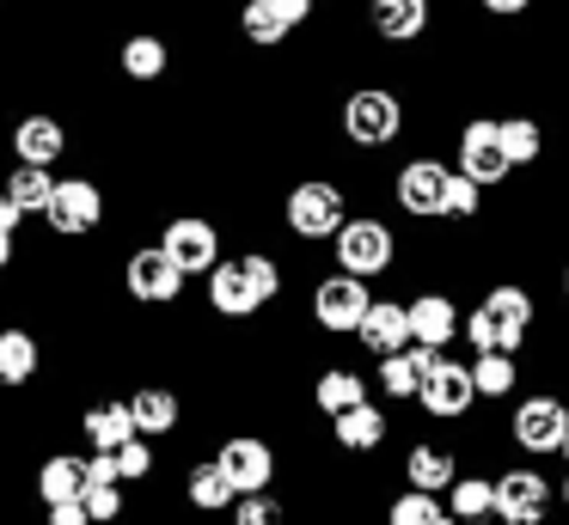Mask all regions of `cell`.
I'll list each match as a JSON object with an SVG mask.
<instances>
[{
    "instance_id": "1",
    "label": "cell",
    "mask_w": 569,
    "mask_h": 525,
    "mask_svg": "<svg viewBox=\"0 0 569 525\" xmlns=\"http://www.w3.org/2000/svg\"><path fill=\"white\" fill-rule=\"evenodd\" d=\"M282 226L295 232L300 244H325L349 226V195L337 178H300L295 190L282 195Z\"/></svg>"
},
{
    "instance_id": "2",
    "label": "cell",
    "mask_w": 569,
    "mask_h": 525,
    "mask_svg": "<svg viewBox=\"0 0 569 525\" xmlns=\"http://www.w3.org/2000/svg\"><path fill=\"white\" fill-rule=\"evenodd\" d=\"M337 122H343L349 147L380 153V147H392L398 134H405V98H398L392 85H356V92L343 98V110H337Z\"/></svg>"
},
{
    "instance_id": "3",
    "label": "cell",
    "mask_w": 569,
    "mask_h": 525,
    "mask_svg": "<svg viewBox=\"0 0 569 525\" xmlns=\"http://www.w3.org/2000/svg\"><path fill=\"white\" fill-rule=\"evenodd\" d=\"M331 256L343 275L373 281V275H392L398 269V232L386 226L380 214H349V226L331 239Z\"/></svg>"
},
{
    "instance_id": "4",
    "label": "cell",
    "mask_w": 569,
    "mask_h": 525,
    "mask_svg": "<svg viewBox=\"0 0 569 525\" xmlns=\"http://www.w3.org/2000/svg\"><path fill=\"white\" fill-rule=\"evenodd\" d=\"M153 244H160V251L172 256V263L184 269L190 281H197V275L209 281L214 269H221V226H214L209 214H172Z\"/></svg>"
},
{
    "instance_id": "5",
    "label": "cell",
    "mask_w": 569,
    "mask_h": 525,
    "mask_svg": "<svg viewBox=\"0 0 569 525\" xmlns=\"http://www.w3.org/2000/svg\"><path fill=\"white\" fill-rule=\"evenodd\" d=\"M447 183H453V165H447V159H435V153L405 159V165L392 171V202H398V214H410V220H441Z\"/></svg>"
},
{
    "instance_id": "6",
    "label": "cell",
    "mask_w": 569,
    "mask_h": 525,
    "mask_svg": "<svg viewBox=\"0 0 569 525\" xmlns=\"http://www.w3.org/2000/svg\"><path fill=\"white\" fill-rule=\"evenodd\" d=\"M508 434H515L520 452H532V458H557L569 440V403L551 397V391H532V397H520V410L508 415Z\"/></svg>"
},
{
    "instance_id": "7",
    "label": "cell",
    "mask_w": 569,
    "mask_h": 525,
    "mask_svg": "<svg viewBox=\"0 0 569 525\" xmlns=\"http://www.w3.org/2000/svg\"><path fill=\"white\" fill-rule=\"evenodd\" d=\"M43 226L56 239H92L104 226V190L99 178H56L50 208H43Z\"/></svg>"
},
{
    "instance_id": "8",
    "label": "cell",
    "mask_w": 569,
    "mask_h": 525,
    "mask_svg": "<svg viewBox=\"0 0 569 525\" xmlns=\"http://www.w3.org/2000/svg\"><path fill=\"white\" fill-rule=\"evenodd\" d=\"M123 287L136 305H178L190 287V275L160 251V244H136V251L123 256Z\"/></svg>"
},
{
    "instance_id": "9",
    "label": "cell",
    "mask_w": 569,
    "mask_h": 525,
    "mask_svg": "<svg viewBox=\"0 0 569 525\" xmlns=\"http://www.w3.org/2000/svg\"><path fill=\"white\" fill-rule=\"evenodd\" d=\"M368 312H373L368 281L343 275V269H337V275H325V281H312V324H319L325 336H356Z\"/></svg>"
},
{
    "instance_id": "10",
    "label": "cell",
    "mask_w": 569,
    "mask_h": 525,
    "mask_svg": "<svg viewBox=\"0 0 569 525\" xmlns=\"http://www.w3.org/2000/svg\"><path fill=\"white\" fill-rule=\"evenodd\" d=\"M453 171H459V178H471L478 190H496V183L515 178V165H508V153H502V134H496V117H471L466 129H459Z\"/></svg>"
},
{
    "instance_id": "11",
    "label": "cell",
    "mask_w": 569,
    "mask_h": 525,
    "mask_svg": "<svg viewBox=\"0 0 569 525\" xmlns=\"http://www.w3.org/2000/svg\"><path fill=\"white\" fill-rule=\"evenodd\" d=\"M214 464L227 471L233 495H270V483H276V446L263 434H227Z\"/></svg>"
},
{
    "instance_id": "12",
    "label": "cell",
    "mask_w": 569,
    "mask_h": 525,
    "mask_svg": "<svg viewBox=\"0 0 569 525\" xmlns=\"http://www.w3.org/2000/svg\"><path fill=\"white\" fill-rule=\"evenodd\" d=\"M551 501H557V488L545 483V471H502L496 476V519L502 525H545L551 519Z\"/></svg>"
},
{
    "instance_id": "13",
    "label": "cell",
    "mask_w": 569,
    "mask_h": 525,
    "mask_svg": "<svg viewBox=\"0 0 569 525\" xmlns=\"http://www.w3.org/2000/svg\"><path fill=\"white\" fill-rule=\"evenodd\" d=\"M307 19H312V0H246L239 7V37L251 49H282Z\"/></svg>"
},
{
    "instance_id": "14",
    "label": "cell",
    "mask_w": 569,
    "mask_h": 525,
    "mask_svg": "<svg viewBox=\"0 0 569 525\" xmlns=\"http://www.w3.org/2000/svg\"><path fill=\"white\" fill-rule=\"evenodd\" d=\"M13 165H43L50 171L56 159L68 153V122L56 117V110H26V117H13Z\"/></svg>"
},
{
    "instance_id": "15",
    "label": "cell",
    "mask_w": 569,
    "mask_h": 525,
    "mask_svg": "<svg viewBox=\"0 0 569 525\" xmlns=\"http://www.w3.org/2000/svg\"><path fill=\"white\" fill-rule=\"evenodd\" d=\"M417 403H422V415H435V422H459V415L478 403V385H471V366L466 361H435V373L422 378V391H417Z\"/></svg>"
},
{
    "instance_id": "16",
    "label": "cell",
    "mask_w": 569,
    "mask_h": 525,
    "mask_svg": "<svg viewBox=\"0 0 569 525\" xmlns=\"http://www.w3.org/2000/svg\"><path fill=\"white\" fill-rule=\"evenodd\" d=\"M405 305H410V342H417V349H447V342L459 336V324H466L459 300H453V293H441V287L410 293Z\"/></svg>"
},
{
    "instance_id": "17",
    "label": "cell",
    "mask_w": 569,
    "mask_h": 525,
    "mask_svg": "<svg viewBox=\"0 0 569 525\" xmlns=\"http://www.w3.org/2000/svg\"><path fill=\"white\" fill-rule=\"evenodd\" d=\"M202 287H209V312L227 317V324H246V317L263 312L258 287H251V275H246V256H221V269H214Z\"/></svg>"
},
{
    "instance_id": "18",
    "label": "cell",
    "mask_w": 569,
    "mask_h": 525,
    "mask_svg": "<svg viewBox=\"0 0 569 525\" xmlns=\"http://www.w3.org/2000/svg\"><path fill=\"white\" fill-rule=\"evenodd\" d=\"M435 24V0H368V31L380 37V43H417V37H429Z\"/></svg>"
},
{
    "instance_id": "19",
    "label": "cell",
    "mask_w": 569,
    "mask_h": 525,
    "mask_svg": "<svg viewBox=\"0 0 569 525\" xmlns=\"http://www.w3.org/2000/svg\"><path fill=\"white\" fill-rule=\"evenodd\" d=\"M356 342L373 354V361H392V354L410 349V305L405 300H373V312L361 317Z\"/></svg>"
},
{
    "instance_id": "20",
    "label": "cell",
    "mask_w": 569,
    "mask_h": 525,
    "mask_svg": "<svg viewBox=\"0 0 569 525\" xmlns=\"http://www.w3.org/2000/svg\"><path fill=\"white\" fill-rule=\"evenodd\" d=\"M80 434H87L92 452H123L136 434V415H129V397H104L92 410H80Z\"/></svg>"
},
{
    "instance_id": "21",
    "label": "cell",
    "mask_w": 569,
    "mask_h": 525,
    "mask_svg": "<svg viewBox=\"0 0 569 525\" xmlns=\"http://www.w3.org/2000/svg\"><path fill=\"white\" fill-rule=\"evenodd\" d=\"M117 68H123V80L153 85V80H166V68H172V43H166L160 31H129L123 43H117Z\"/></svg>"
},
{
    "instance_id": "22",
    "label": "cell",
    "mask_w": 569,
    "mask_h": 525,
    "mask_svg": "<svg viewBox=\"0 0 569 525\" xmlns=\"http://www.w3.org/2000/svg\"><path fill=\"white\" fill-rule=\"evenodd\" d=\"M483 312L496 317V324L508 330V342H515V354H520V342H527V330H532V317H539V300H532V287H520V281H496L490 293H483Z\"/></svg>"
},
{
    "instance_id": "23",
    "label": "cell",
    "mask_w": 569,
    "mask_h": 525,
    "mask_svg": "<svg viewBox=\"0 0 569 525\" xmlns=\"http://www.w3.org/2000/svg\"><path fill=\"white\" fill-rule=\"evenodd\" d=\"M38 366H43V342L31 336L26 324H0V391L31 385Z\"/></svg>"
},
{
    "instance_id": "24",
    "label": "cell",
    "mask_w": 569,
    "mask_h": 525,
    "mask_svg": "<svg viewBox=\"0 0 569 525\" xmlns=\"http://www.w3.org/2000/svg\"><path fill=\"white\" fill-rule=\"evenodd\" d=\"M129 415H136V434L141 440H160V434H178L184 403H178L172 385H136V391H129Z\"/></svg>"
},
{
    "instance_id": "25",
    "label": "cell",
    "mask_w": 569,
    "mask_h": 525,
    "mask_svg": "<svg viewBox=\"0 0 569 525\" xmlns=\"http://www.w3.org/2000/svg\"><path fill=\"white\" fill-rule=\"evenodd\" d=\"M405 483L422 488V495H447V488L459 483V458L447 446H429V440H417V446L405 452Z\"/></svg>"
},
{
    "instance_id": "26",
    "label": "cell",
    "mask_w": 569,
    "mask_h": 525,
    "mask_svg": "<svg viewBox=\"0 0 569 525\" xmlns=\"http://www.w3.org/2000/svg\"><path fill=\"white\" fill-rule=\"evenodd\" d=\"M80 495H87V458L80 452H50L38 471V501L43 507H68Z\"/></svg>"
},
{
    "instance_id": "27",
    "label": "cell",
    "mask_w": 569,
    "mask_h": 525,
    "mask_svg": "<svg viewBox=\"0 0 569 525\" xmlns=\"http://www.w3.org/2000/svg\"><path fill=\"white\" fill-rule=\"evenodd\" d=\"M435 361H441V349H417V342H410L405 354H392V361H380V391H386L392 403L417 397V391H422V378L435 373Z\"/></svg>"
},
{
    "instance_id": "28",
    "label": "cell",
    "mask_w": 569,
    "mask_h": 525,
    "mask_svg": "<svg viewBox=\"0 0 569 525\" xmlns=\"http://www.w3.org/2000/svg\"><path fill=\"white\" fill-rule=\"evenodd\" d=\"M312 403L337 422V415H349V410L368 403V378H361L356 366H325V373L312 378Z\"/></svg>"
},
{
    "instance_id": "29",
    "label": "cell",
    "mask_w": 569,
    "mask_h": 525,
    "mask_svg": "<svg viewBox=\"0 0 569 525\" xmlns=\"http://www.w3.org/2000/svg\"><path fill=\"white\" fill-rule=\"evenodd\" d=\"M496 134H502V153H508V165H515V171H527V165H539V159H545V129H539V117H527V110L496 117Z\"/></svg>"
},
{
    "instance_id": "30",
    "label": "cell",
    "mask_w": 569,
    "mask_h": 525,
    "mask_svg": "<svg viewBox=\"0 0 569 525\" xmlns=\"http://www.w3.org/2000/svg\"><path fill=\"white\" fill-rule=\"evenodd\" d=\"M184 501H190L197 513H227V507H239L233 483H227V471H221L214 458L190 464V476H184Z\"/></svg>"
},
{
    "instance_id": "31",
    "label": "cell",
    "mask_w": 569,
    "mask_h": 525,
    "mask_svg": "<svg viewBox=\"0 0 569 525\" xmlns=\"http://www.w3.org/2000/svg\"><path fill=\"white\" fill-rule=\"evenodd\" d=\"M447 513L453 519H466V525H483V519H496V476H478V471H459V483L447 488Z\"/></svg>"
},
{
    "instance_id": "32",
    "label": "cell",
    "mask_w": 569,
    "mask_h": 525,
    "mask_svg": "<svg viewBox=\"0 0 569 525\" xmlns=\"http://www.w3.org/2000/svg\"><path fill=\"white\" fill-rule=\"evenodd\" d=\"M331 434H337V446H343V452H380V446H386V410L361 403V410L337 415Z\"/></svg>"
},
{
    "instance_id": "33",
    "label": "cell",
    "mask_w": 569,
    "mask_h": 525,
    "mask_svg": "<svg viewBox=\"0 0 569 525\" xmlns=\"http://www.w3.org/2000/svg\"><path fill=\"white\" fill-rule=\"evenodd\" d=\"M0 190L13 195L19 214H26V220H31V214L43 220V208H50V190H56V171H43V165H13Z\"/></svg>"
},
{
    "instance_id": "34",
    "label": "cell",
    "mask_w": 569,
    "mask_h": 525,
    "mask_svg": "<svg viewBox=\"0 0 569 525\" xmlns=\"http://www.w3.org/2000/svg\"><path fill=\"white\" fill-rule=\"evenodd\" d=\"M471 385H478V397H483V403L515 397V385H520V361H515V354H478V361H471Z\"/></svg>"
},
{
    "instance_id": "35",
    "label": "cell",
    "mask_w": 569,
    "mask_h": 525,
    "mask_svg": "<svg viewBox=\"0 0 569 525\" xmlns=\"http://www.w3.org/2000/svg\"><path fill=\"white\" fill-rule=\"evenodd\" d=\"M447 513L441 495H422V488H405V495L386 507V525H435Z\"/></svg>"
},
{
    "instance_id": "36",
    "label": "cell",
    "mask_w": 569,
    "mask_h": 525,
    "mask_svg": "<svg viewBox=\"0 0 569 525\" xmlns=\"http://www.w3.org/2000/svg\"><path fill=\"white\" fill-rule=\"evenodd\" d=\"M483 214V190L471 178H459L453 171V183H447V208H441V220H453V226H471V220Z\"/></svg>"
},
{
    "instance_id": "37",
    "label": "cell",
    "mask_w": 569,
    "mask_h": 525,
    "mask_svg": "<svg viewBox=\"0 0 569 525\" xmlns=\"http://www.w3.org/2000/svg\"><path fill=\"white\" fill-rule=\"evenodd\" d=\"M246 275H251V287H258V300H263V305L282 300L288 275H282V263H276L270 251H246Z\"/></svg>"
},
{
    "instance_id": "38",
    "label": "cell",
    "mask_w": 569,
    "mask_h": 525,
    "mask_svg": "<svg viewBox=\"0 0 569 525\" xmlns=\"http://www.w3.org/2000/svg\"><path fill=\"white\" fill-rule=\"evenodd\" d=\"M80 507H87V519L92 525H111V519H123V483H87V495H80Z\"/></svg>"
},
{
    "instance_id": "39",
    "label": "cell",
    "mask_w": 569,
    "mask_h": 525,
    "mask_svg": "<svg viewBox=\"0 0 569 525\" xmlns=\"http://www.w3.org/2000/svg\"><path fill=\"white\" fill-rule=\"evenodd\" d=\"M233 525H288V513H282V501H276V495H239Z\"/></svg>"
},
{
    "instance_id": "40",
    "label": "cell",
    "mask_w": 569,
    "mask_h": 525,
    "mask_svg": "<svg viewBox=\"0 0 569 525\" xmlns=\"http://www.w3.org/2000/svg\"><path fill=\"white\" fill-rule=\"evenodd\" d=\"M117 471H123V483H148L153 476V446L148 440H129V446L117 452Z\"/></svg>"
},
{
    "instance_id": "41",
    "label": "cell",
    "mask_w": 569,
    "mask_h": 525,
    "mask_svg": "<svg viewBox=\"0 0 569 525\" xmlns=\"http://www.w3.org/2000/svg\"><path fill=\"white\" fill-rule=\"evenodd\" d=\"M490 19H520V12H532V0H478Z\"/></svg>"
},
{
    "instance_id": "42",
    "label": "cell",
    "mask_w": 569,
    "mask_h": 525,
    "mask_svg": "<svg viewBox=\"0 0 569 525\" xmlns=\"http://www.w3.org/2000/svg\"><path fill=\"white\" fill-rule=\"evenodd\" d=\"M19 226H26V214H19V202H13V195L0 190V232H13V239H19Z\"/></svg>"
},
{
    "instance_id": "43",
    "label": "cell",
    "mask_w": 569,
    "mask_h": 525,
    "mask_svg": "<svg viewBox=\"0 0 569 525\" xmlns=\"http://www.w3.org/2000/svg\"><path fill=\"white\" fill-rule=\"evenodd\" d=\"M50 525H92V519H87L80 501H68V507H50Z\"/></svg>"
},
{
    "instance_id": "44",
    "label": "cell",
    "mask_w": 569,
    "mask_h": 525,
    "mask_svg": "<svg viewBox=\"0 0 569 525\" xmlns=\"http://www.w3.org/2000/svg\"><path fill=\"white\" fill-rule=\"evenodd\" d=\"M13 256H19V239H13V232H0V275L13 269Z\"/></svg>"
},
{
    "instance_id": "45",
    "label": "cell",
    "mask_w": 569,
    "mask_h": 525,
    "mask_svg": "<svg viewBox=\"0 0 569 525\" xmlns=\"http://www.w3.org/2000/svg\"><path fill=\"white\" fill-rule=\"evenodd\" d=\"M557 507H569V471H563V483H557Z\"/></svg>"
},
{
    "instance_id": "46",
    "label": "cell",
    "mask_w": 569,
    "mask_h": 525,
    "mask_svg": "<svg viewBox=\"0 0 569 525\" xmlns=\"http://www.w3.org/2000/svg\"><path fill=\"white\" fill-rule=\"evenodd\" d=\"M435 525H466V519H453V513H441V519H435Z\"/></svg>"
},
{
    "instance_id": "47",
    "label": "cell",
    "mask_w": 569,
    "mask_h": 525,
    "mask_svg": "<svg viewBox=\"0 0 569 525\" xmlns=\"http://www.w3.org/2000/svg\"><path fill=\"white\" fill-rule=\"evenodd\" d=\"M557 458H563V471H569V440H563V452H557Z\"/></svg>"
},
{
    "instance_id": "48",
    "label": "cell",
    "mask_w": 569,
    "mask_h": 525,
    "mask_svg": "<svg viewBox=\"0 0 569 525\" xmlns=\"http://www.w3.org/2000/svg\"><path fill=\"white\" fill-rule=\"evenodd\" d=\"M563 300H569V263H563Z\"/></svg>"
}]
</instances>
